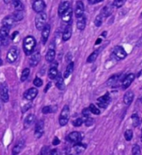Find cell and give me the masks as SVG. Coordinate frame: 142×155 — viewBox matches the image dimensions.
<instances>
[{
  "mask_svg": "<svg viewBox=\"0 0 142 155\" xmlns=\"http://www.w3.org/2000/svg\"><path fill=\"white\" fill-rule=\"evenodd\" d=\"M47 14L45 13H39L35 18V26L37 30H43V29L47 24Z\"/></svg>",
  "mask_w": 142,
  "mask_h": 155,
  "instance_id": "obj_2",
  "label": "cell"
},
{
  "mask_svg": "<svg viewBox=\"0 0 142 155\" xmlns=\"http://www.w3.org/2000/svg\"><path fill=\"white\" fill-rule=\"evenodd\" d=\"M135 76L134 74H129L126 76V78L124 79V80L122 82L121 87L123 89H126L129 88V86L132 83V82L135 80Z\"/></svg>",
  "mask_w": 142,
  "mask_h": 155,
  "instance_id": "obj_10",
  "label": "cell"
},
{
  "mask_svg": "<svg viewBox=\"0 0 142 155\" xmlns=\"http://www.w3.org/2000/svg\"><path fill=\"white\" fill-rule=\"evenodd\" d=\"M2 64H3V61H2V59H0V66L2 65Z\"/></svg>",
  "mask_w": 142,
  "mask_h": 155,
  "instance_id": "obj_56",
  "label": "cell"
},
{
  "mask_svg": "<svg viewBox=\"0 0 142 155\" xmlns=\"http://www.w3.org/2000/svg\"><path fill=\"white\" fill-rule=\"evenodd\" d=\"M124 2H125V0H114L113 6L119 8L122 7V5L124 4Z\"/></svg>",
  "mask_w": 142,
  "mask_h": 155,
  "instance_id": "obj_41",
  "label": "cell"
},
{
  "mask_svg": "<svg viewBox=\"0 0 142 155\" xmlns=\"http://www.w3.org/2000/svg\"><path fill=\"white\" fill-rule=\"evenodd\" d=\"M36 47L35 38L32 36H28L23 40V50L26 55H31Z\"/></svg>",
  "mask_w": 142,
  "mask_h": 155,
  "instance_id": "obj_1",
  "label": "cell"
},
{
  "mask_svg": "<svg viewBox=\"0 0 142 155\" xmlns=\"http://www.w3.org/2000/svg\"><path fill=\"white\" fill-rule=\"evenodd\" d=\"M55 55H56V53H55V50L54 49H49L48 53H47V54H46V60L48 61V62H52L54 59H55Z\"/></svg>",
  "mask_w": 142,
  "mask_h": 155,
  "instance_id": "obj_28",
  "label": "cell"
},
{
  "mask_svg": "<svg viewBox=\"0 0 142 155\" xmlns=\"http://www.w3.org/2000/svg\"><path fill=\"white\" fill-rule=\"evenodd\" d=\"M74 150H75V152L76 153H77V154H81V153H82L83 151H85V149L86 148V145L85 143H77L75 145H74Z\"/></svg>",
  "mask_w": 142,
  "mask_h": 155,
  "instance_id": "obj_26",
  "label": "cell"
},
{
  "mask_svg": "<svg viewBox=\"0 0 142 155\" xmlns=\"http://www.w3.org/2000/svg\"><path fill=\"white\" fill-rule=\"evenodd\" d=\"M90 113H91V111L89 109V108H86V109H84L82 110V115L85 117V118H88L90 116Z\"/></svg>",
  "mask_w": 142,
  "mask_h": 155,
  "instance_id": "obj_46",
  "label": "cell"
},
{
  "mask_svg": "<svg viewBox=\"0 0 142 155\" xmlns=\"http://www.w3.org/2000/svg\"><path fill=\"white\" fill-rule=\"evenodd\" d=\"M14 22L15 20L13 16H7L2 20V24H3V26H5V27H7L10 29L14 25Z\"/></svg>",
  "mask_w": 142,
  "mask_h": 155,
  "instance_id": "obj_20",
  "label": "cell"
},
{
  "mask_svg": "<svg viewBox=\"0 0 142 155\" xmlns=\"http://www.w3.org/2000/svg\"><path fill=\"white\" fill-rule=\"evenodd\" d=\"M133 99H134V93L131 91V90H129L127 91L123 98V101L124 103L126 104V105H130L131 104V103L133 102Z\"/></svg>",
  "mask_w": 142,
  "mask_h": 155,
  "instance_id": "obj_16",
  "label": "cell"
},
{
  "mask_svg": "<svg viewBox=\"0 0 142 155\" xmlns=\"http://www.w3.org/2000/svg\"><path fill=\"white\" fill-rule=\"evenodd\" d=\"M141 16H142V13H141Z\"/></svg>",
  "mask_w": 142,
  "mask_h": 155,
  "instance_id": "obj_59",
  "label": "cell"
},
{
  "mask_svg": "<svg viewBox=\"0 0 142 155\" xmlns=\"http://www.w3.org/2000/svg\"><path fill=\"white\" fill-rule=\"evenodd\" d=\"M15 21H21L22 19L24 18V14L22 11H15L13 15Z\"/></svg>",
  "mask_w": 142,
  "mask_h": 155,
  "instance_id": "obj_32",
  "label": "cell"
},
{
  "mask_svg": "<svg viewBox=\"0 0 142 155\" xmlns=\"http://www.w3.org/2000/svg\"><path fill=\"white\" fill-rule=\"evenodd\" d=\"M93 124H94V119L92 118H90V117L86 118V119L85 120L86 125L88 127V126H92Z\"/></svg>",
  "mask_w": 142,
  "mask_h": 155,
  "instance_id": "obj_44",
  "label": "cell"
},
{
  "mask_svg": "<svg viewBox=\"0 0 142 155\" xmlns=\"http://www.w3.org/2000/svg\"><path fill=\"white\" fill-rule=\"evenodd\" d=\"M101 42V38H98V39H97V41L96 42V44H95L98 45Z\"/></svg>",
  "mask_w": 142,
  "mask_h": 155,
  "instance_id": "obj_53",
  "label": "cell"
},
{
  "mask_svg": "<svg viewBox=\"0 0 142 155\" xmlns=\"http://www.w3.org/2000/svg\"><path fill=\"white\" fill-rule=\"evenodd\" d=\"M48 155H58V152H57V149H52L50 151Z\"/></svg>",
  "mask_w": 142,
  "mask_h": 155,
  "instance_id": "obj_50",
  "label": "cell"
},
{
  "mask_svg": "<svg viewBox=\"0 0 142 155\" xmlns=\"http://www.w3.org/2000/svg\"><path fill=\"white\" fill-rule=\"evenodd\" d=\"M49 147L48 146H44L42 150H41V155H48L49 154Z\"/></svg>",
  "mask_w": 142,
  "mask_h": 155,
  "instance_id": "obj_45",
  "label": "cell"
},
{
  "mask_svg": "<svg viewBox=\"0 0 142 155\" xmlns=\"http://www.w3.org/2000/svg\"><path fill=\"white\" fill-rule=\"evenodd\" d=\"M71 17H72V9L70 8L62 16V19H63V22L69 23L71 20Z\"/></svg>",
  "mask_w": 142,
  "mask_h": 155,
  "instance_id": "obj_22",
  "label": "cell"
},
{
  "mask_svg": "<svg viewBox=\"0 0 142 155\" xmlns=\"http://www.w3.org/2000/svg\"><path fill=\"white\" fill-rule=\"evenodd\" d=\"M50 30H51V27H50L49 24H46L45 27L43 28V30H42V42L43 44H46L48 39V37H49L50 34Z\"/></svg>",
  "mask_w": 142,
  "mask_h": 155,
  "instance_id": "obj_12",
  "label": "cell"
},
{
  "mask_svg": "<svg viewBox=\"0 0 142 155\" xmlns=\"http://www.w3.org/2000/svg\"><path fill=\"white\" fill-rule=\"evenodd\" d=\"M44 133V122L43 120H39L35 126V137L40 139Z\"/></svg>",
  "mask_w": 142,
  "mask_h": 155,
  "instance_id": "obj_7",
  "label": "cell"
},
{
  "mask_svg": "<svg viewBox=\"0 0 142 155\" xmlns=\"http://www.w3.org/2000/svg\"><path fill=\"white\" fill-rule=\"evenodd\" d=\"M40 57H41V56H40V53L37 51L35 52V53L32 55V57L30 58V59H29V64H30V66H37V65L38 64L39 61H40Z\"/></svg>",
  "mask_w": 142,
  "mask_h": 155,
  "instance_id": "obj_13",
  "label": "cell"
},
{
  "mask_svg": "<svg viewBox=\"0 0 142 155\" xmlns=\"http://www.w3.org/2000/svg\"><path fill=\"white\" fill-rule=\"evenodd\" d=\"M131 119H132V124L134 127H137L140 124V118L137 113H133L131 115Z\"/></svg>",
  "mask_w": 142,
  "mask_h": 155,
  "instance_id": "obj_34",
  "label": "cell"
},
{
  "mask_svg": "<svg viewBox=\"0 0 142 155\" xmlns=\"http://www.w3.org/2000/svg\"><path fill=\"white\" fill-rule=\"evenodd\" d=\"M59 143H60V140L58 139V138L55 137L54 139L52 140V144H53V145H57V144H59Z\"/></svg>",
  "mask_w": 142,
  "mask_h": 155,
  "instance_id": "obj_48",
  "label": "cell"
},
{
  "mask_svg": "<svg viewBox=\"0 0 142 155\" xmlns=\"http://www.w3.org/2000/svg\"><path fill=\"white\" fill-rule=\"evenodd\" d=\"M25 146V142L24 140H20L16 145L14 146V148H13V151H12V154L13 155H17L23 149Z\"/></svg>",
  "mask_w": 142,
  "mask_h": 155,
  "instance_id": "obj_19",
  "label": "cell"
},
{
  "mask_svg": "<svg viewBox=\"0 0 142 155\" xmlns=\"http://www.w3.org/2000/svg\"><path fill=\"white\" fill-rule=\"evenodd\" d=\"M73 68H74V63H72V62L69 63L67 67V69H66L65 73H64V79H67L71 75L72 71H73Z\"/></svg>",
  "mask_w": 142,
  "mask_h": 155,
  "instance_id": "obj_27",
  "label": "cell"
},
{
  "mask_svg": "<svg viewBox=\"0 0 142 155\" xmlns=\"http://www.w3.org/2000/svg\"><path fill=\"white\" fill-rule=\"evenodd\" d=\"M43 113L44 114H47V113H52V112H54L53 111V108L52 107V106H45V107H43Z\"/></svg>",
  "mask_w": 142,
  "mask_h": 155,
  "instance_id": "obj_39",
  "label": "cell"
},
{
  "mask_svg": "<svg viewBox=\"0 0 142 155\" xmlns=\"http://www.w3.org/2000/svg\"><path fill=\"white\" fill-rule=\"evenodd\" d=\"M8 33H9V28L5 27V26H3L0 29V38H3H3H7Z\"/></svg>",
  "mask_w": 142,
  "mask_h": 155,
  "instance_id": "obj_30",
  "label": "cell"
},
{
  "mask_svg": "<svg viewBox=\"0 0 142 155\" xmlns=\"http://www.w3.org/2000/svg\"><path fill=\"white\" fill-rule=\"evenodd\" d=\"M94 23H95V25H96V27H100V26L101 25V23H102V16L101 14L98 15V16L96 18V19H95V21H94Z\"/></svg>",
  "mask_w": 142,
  "mask_h": 155,
  "instance_id": "obj_40",
  "label": "cell"
},
{
  "mask_svg": "<svg viewBox=\"0 0 142 155\" xmlns=\"http://www.w3.org/2000/svg\"><path fill=\"white\" fill-rule=\"evenodd\" d=\"M82 123H83V120H82V118H78L72 122V124H73V126H75V127H80V126L82 124Z\"/></svg>",
  "mask_w": 142,
  "mask_h": 155,
  "instance_id": "obj_42",
  "label": "cell"
},
{
  "mask_svg": "<svg viewBox=\"0 0 142 155\" xmlns=\"http://www.w3.org/2000/svg\"><path fill=\"white\" fill-rule=\"evenodd\" d=\"M58 75V71H57V63H54L48 71V77L50 79H55Z\"/></svg>",
  "mask_w": 142,
  "mask_h": 155,
  "instance_id": "obj_15",
  "label": "cell"
},
{
  "mask_svg": "<svg viewBox=\"0 0 142 155\" xmlns=\"http://www.w3.org/2000/svg\"><path fill=\"white\" fill-rule=\"evenodd\" d=\"M51 86H52V83H48L47 84V87L44 89V92H45V93H46V92H48V90L51 88Z\"/></svg>",
  "mask_w": 142,
  "mask_h": 155,
  "instance_id": "obj_51",
  "label": "cell"
},
{
  "mask_svg": "<svg viewBox=\"0 0 142 155\" xmlns=\"http://www.w3.org/2000/svg\"><path fill=\"white\" fill-rule=\"evenodd\" d=\"M2 102H3L2 99H1V98H0V109H1V108H2Z\"/></svg>",
  "mask_w": 142,
  "mask_h": 155,
  "instance_id": "obj_55",
  "label": "cell"
},
{
  "mask_svg": "<svg viewBox=\"0 0 142 155\" xmlns=\"http://www.w3.org/2000/svg\"><path fill=\"white\" fill-rule=\"evenodd\" d=\"M124 137H125L126 140L128 141V142L131 140L132 138H133V132H132V130H130V129L126 130V132L124 133Z\"/></svg>",
  "mask_w": 142,
  "mask_h": 155,
  "instance_id": "obj_36",
  "label": "cell"
},
{
  "mask_svg": "<svg viewBox=\"0 0 142 155\" xmlns=\"http://www.w3.org/2000/svg\"><path fill=\"white\" fill-rule=\"evenodd\" d=\"M89 109L91 111V113H92L93 114H96V115H99L100 113H101V111L96 107V105H94L93 103L92 104H90V106H89Z\"/></svg>",
  "mask_w": 142,
  "mask_h": 155,
  "instance_id": "obj_37",
  "label": "cell"
},
{
  "mask_svg": "<svg viewBox=\"0 0 142 155\" xmlns=\"http://www.w3.org/2000/svg\"><path fill=\"white\" fill-rule=\"evenodd\" d=\"M103 0H88L89 3L90 4H95V3H101L102 2Z\"/></svg>",
  "mask_w": 142,
  "mask_h": 155,
  "instance_id": "obj_47",
  "label": "cell"
},
{
  "mask_svg": "<svg viewBox=\"0 0 142 155\" xmlns=\"http://www.w3.org/2000/svg\"><path fill=\"white\" fill-rule=\"evenodd\" d=\"M113 53L114 55H115V57L118 60L124 59L127 56L126 52L125 51V49L122 47H121V46H116L113 49Z\"/></svg>",
  "mask_w": 142,
  "mask_h": 155,
  "instance_id": "obj_5",
  "label": "cell"
},
{
  "mask_svg": "<svg viewBox=\"0 0 142 155\" xmlns=\"http://www.w3.org/2000/svg\"><path fill=\"white\" fill-rule=\"evenodd\" d=\"M46 7V4L43 0H35L33 3V8L36 13H42Z\"/></svg>",
  "mask_w": 142,
  "mask_h": 155,
  "instance_id": "obj_9",
  "label": "cell"
},
{
  "mask_svg": "<svg viewBox=\"0 0 142 155\" xmlns=\"http://www.w3.org/2000/svg\"><path fill=\"white\" fill-rule=\"evenodd\" d=\"M110 103V96L109 94L107 93L105 95L100 97L99 98L97 99V104L98 106L102 108V109H107L108 104Z\"/></svg>",
  "mask_w": 142,
  "mask_h": 155,
  "instance_id": "obj_8",
  "label": "cell"
},
{
  "mask_svg": "<svg viewBox=\"0 0 142 155\" xmlns=\"http://www.w3.org/2000/svg\"><path fill=\"white\" fill-rule=\"evenodd\" d=\"M31 107H32V104H31V103H29V104H27L26 106H24L23 109H22V113H24L25 111H27L28 109H29Z\"/></svg>",
  "mask_w": 142,
  "mask_h": 155,
  "instance_id": "obj_49",
  "label": "cell"
},
{
  "mask_svg": "<svg viewBox=\"0 0 142 155\" xmlns=\"http://www.w3.org/2000/svg\"><path fill=\"white\" fill-rule=\"evenodd\" d=\"M18 57V49L16 47L11 48L7 54V60L9 63H14L15 62Z\"/></svg>",
  "mask_w": 142,
  "mask_h": 155,
  "instance_id": "obj_4",
  "label": "cell"
},
{
  "mask_svg": "<svg viewBox=\"0 0 142 155\" xmlns=\"http://www.w3.org/2000/svg\"><path fill=\"white\" fill-rule=\"evenodd\" d=\"M69 115H70V109L68 105H65L61 112L60 117H59V124L61 126H65L69 120Z\"/></svg>",
  "mask_w": 142,
  "mask_h": 155,
  "instance_id": "obj_3",
  "label": "cell"
},
{
  "mask_svg": "<svg viewBox=\"0 0 142 155\" xmlns=\"http://www.w3.org/2000/svg\"><path fill=\"white\" fill-rule=\"evenodd\" d=\"M83 14H84V4L82 1H77L76 5V10H75V14L77 18L83 16Z\"/></svg>",
  "mask_w": 142,
  "mask_h": 155,
  "instance_id": "obj_14",
  "label": "cell"
},
{
  "mask_svg": "<svg viewBox=\"0 0 142 155\" xmlns=\"http://www.w3.org/2000/svg\"><path fill=\"white\" fill-rule=\"evenodd\" d=\"M37 93H38L37 89H35V88H31L24 93V98L27 100H33L37 97Z\"/></svg>",
  "mask_w": 142,
  "mask_h": 155,
  "instance_id": "obj_11",
  "label": "cell"
},
{
  "mask_svg": "<svg viewBox=\"0 0 142 155\" xmlns=\"http://www.w3.org/2000/svg\"><path fill=\"white\" fill-rule=\"evenodd\" d=\"M132 155H141V148L138 144H135L132 148Z\"/></svg>",
  "mask_w": 142,
  "mask_h": 155,
  "instance_id": "obj_38",
  "label": "cell"
},
{
  "mask_svg": "<svg viewBox=\"0 0 142 155\" xmlns=\"http://www.w3.org/2000/svg\"><path fill=\"white\" fill-rule=\"evenodd\" d=\"M141 102L142 103V96H141Z\"/></svg>",
  "mask_w": 142,
  "mask_h": 155,
  "instance_id": "obj_57",
  "label": "cell"
},
{
  "mask_svg": "<svg viewBox=\"0 0 142 155\" xmlns=\"http://www.w3.org/2000/svg\"><path fill=\"white\" fill-rule=\"evenodd\" d=\"M35 119L36 117L34 114H29V116L24 120V127L25 128H29L30 126H32V124L35 122Z\"/></svg>",
  "mask_w": 142,
  "mask_h": 155,
  "instance_id": "obj_23",
  "label": "cell"
},
{
  "mask_svg": "<svg viewBox=\"0 0 142 155\" xmlns=\"http://www.w3.org/2000/svg\"><path fill=\"white\" fill-rule=\"evenodd\" d=\"M0 98L1 99L6 103L9 99V95H8V88H7V83H3L0 85Z\"/></svg>",
  "mask_w": 142,
  "mask_h": 155,
  "instance_id": "obj_6",
  "label": "cell"
},
{
  "mask_svg": "<svg viewBox=\"0 0 142 155\" xmlns=\"http://www.w3.org/2000/svg\"><path fill=\"white\" fill-rule=\"evenodd\" d=\"M17 34H18V32H15L14 33V34L12 35V38H12V39L14 40V38H15V36H16Z\"/></svg>",
  "mask_w": 142,
  "mask_h": 155,
  "instance_id": "obj_52",
  "label": "cell"
},
{
  "mask_svg": "<svg viewBox=\"0 0 142 155\" xmlns=\"http://www.w3.org/2000/svg\"><path fill=\"white\" fill-rule=\"evenodd\" d=\"M33 84L35 85L36 87H41L43 85V80L40 78H36L35 79L33 80Z\"/></svg>",
  "mask_w": 142,
  "mask_h": 155,
  "instance_id": "obj_43",
  "label": "cell"
},
{
  "mask_svg": "<svg viewBox=\"0 0 142 155\" xmlns=\"http://www.w3.org/2000/svg\"><path fill=\"white\" fill-rule=\"evenodd\" d=\"M13 4L17 11L23 10V4L21 2V0H13Z\"/></svg>",
  "mask_w": 142,
  "mask_h": 155,
  "instance_id": "obj_31",
  "label": "cell"
},
{
  "mask_svg": "<svg viewBox=\"0 0 142 155\" xmlns=\"http://www.w3.org/2000/svg\"><path fill=\"white\" fill-rule=\"evenodd\" d=\"M82 139L81 134L78 132H72L69 133V135L67 136V140L70 141L71 143H78L79 141Z\"/></svg>",
  "mask_w": 142,
  "mask_h": 155,
  "instance_id": "obj_18",
  "label": "cell"
},
{
  "mask_svg": "<svg viewBox=\"0 0 142 155\" xmlns=\"http://www.w3.org/2000/svg\"><path fill=\"white\" fill-rule=\"evenodd\" d=\"M56 86L57 89L60 90H63L65 89V83H64V80L62 77V75L59 74L56 78Z\"/></svg>",
  "mask_w": 142,
  "mask_h": 155,
  "instance_id": "obj_24",
  "label": "cell"
},
{
  "mask_svg": "<svg viewBox=\"0 0 142 155\" xmlns=\"http://www.w3.org/2000/svg\"><path fill=\"white\" fill-rule=\"evenodd\" d=\"M111 12H112V8H111V6L107 5L106 7H104V8L101 10V15L102 17H108V16H110V15L111 14Z\"/></svg>",
  "mask_w": 142,
  "mask_h": 155,
  "instance_id": "obj_29",
  "label": "cell"
},
{
  "mask_svg": "<svg viewBox=\"0 0 142 155\" xmlns=\"http://www.w3.org/2000/svg\"><path fill=\"white\" fill-rule=\"evenodd\" d=\"M71 33H72V29H71V25H68L65 30H64L63 33V41H67L70 39L71 37Z\"/></svg>",
  "mask_w": 142,
  "mask_h": 155,
  "instance_id": "obj_21",
  "label": "cell"
},
{
  "mask_svg": "<svg viewBox=\"0 0 142 155\" xmlns=\"http://www.w3.org/2000/svg\"><path fill=\"white\" fill-rule=\"evenodd\" d=\"M97 56H98V51H94L92 53H91V55L88 57L86 62H87V63H93V62H95L96 58H97Z\"/></svg>",
  "mask_w": 142,
  "mask_h": 155,
  "instance_id": "obj_35",
  "label": "cell"
},
{
  "mask_svg": "<svg viewBox=\"0 0 142 155\" xmlns=\"http://www.w3.org/2000/svg\"><path fill=\"white\" fill-rule=\"evenodd\" d=\"M141 141L142 142V134H141Z\"/></svg>",
  "mask_w": 142,
  "mask_h": 155,
  "instance_id": "obj_58",
  "label": "cell"
},
{
  "mask_svg": "<svg viewBox=\"0 0 142 155\" xmlns=\"http://www.w3.org/2000/svg\"><path fill=\"white\" fill-rule=\"evenodd\" d=\"M77 27L79 30L82 31V30L85 29L86 28V18L84 16H82L77 18Z\"/></svg>",
  "mask_w": 142,
  "mask_h": 155,
  "instance_id": "obj_25",
  "label": "cell"
},
{
  "mask_svg": "<svg viewBox=\"0 0 142 155\" xmlns=\"http://www.w3.org/2000/svg\"><path fill=\"white\" fill-rule=\"evenodd\" d=\"M70 8V3L68 1H64L60 5H59V8H58V15L60 17H62L63 14L67 10Z\"/></svg>",
  "mask_w": 142,
  "mask_h": 155,
  "instance_id": "obj_17",
  "label": "cell"
},
{
  "mask_svg": "<svg viewBox=\"0 0 142 155\" xmlns=\"http://www.w3.org/2000/svg\"><path fill=\"white\" fill-rule=\"evenodd\" d=\"M29 74H30V69L29 68H24L22 72V75H21V81L24 82L28 78H29Z\"/></svg>",
  "mask_w": 142,
  "mask_h": 155,
  "instance_id": "obj_33",
  "label": "cell"
},
{
  "mask_svg": "<svg viewBox=\"0 0 142 155\" xmlns=\"http://www.w3.org/2000/svg\"><path fill=\"white\" fill-rule=\"evenodd\" d=\"M101 36H103V37H106V36H107V32L105 31L103 33H101Z\"/></svg>",
  "mask_w": 142,
  "mask_h": 155,
  "instance_id": "obj_54",
  "label": "cell"
}]
</instances>
